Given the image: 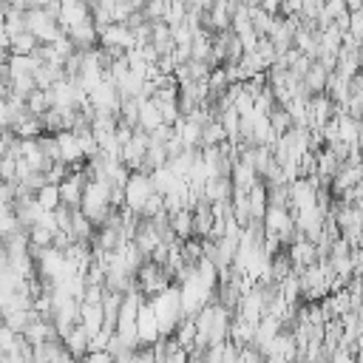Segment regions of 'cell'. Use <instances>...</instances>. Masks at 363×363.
<instances>
[{"label": "cell", "mask_w": 363, "mask_h": 363, "mask_svg": "<svg viewBox=\"0 0 363 363\" xmlns=\"http://www.w3.org/2000/svg\"><path fill=\"white\" fill-rule=\"evenodd\" d=\"M264 233L278 235L281 241H292V233H298L292 210L284 207V204H269L267 213H264Z\"/></svg>", "instance_id": "cell-1"}, {"label": "cell", "mask_w": 363, "mask_h": 363, "mask_svg": "<svg viewBox=\"0 0 363 363\" xmlns=\"http://www.w3.org/2000/svg\"><path fill=\"white\" fill-rule=\"evenodd\" d=\"M204 199L207 201H227L233 199V179L218 173V176H210L204 182Z\"/></svg>", "instance_id": "cell-5"}, {"label": "cell", "mask_w": 363, "mask_h": 363, "mask_svg": "<svg viewBox=\"0 0 363 363\" xmlns=\"http://www.w3.org/2000/svg\"><path fill=\"white\" fill-rule=\"evenodd\" d=\"M37 48H40V40L26 28V31H20V34H14V37H11L9 54H34Z\"/></svg>", "instance_id": "cell-10"}, {"label": "cell", "mask_w": 363, "mask_h": 363, "mask_svg": "<svg viewBox=\"0 0 363 363\" xmlns=\"http://www.w3.org/2000/svg\"><path fill=\"white\" fill-rule=\"evenodd\" d=\"M346 9L354 11V9H363V0H346Z\"/></svg>", "instance_id": "cell-15"}, {"label": "cell", "mask_w": 363, "mask_h": 363, "mask_svg": "<svg viewBox=\"0 0 363 363\" xmlns=\"http://www.w3.org/2000/svg\"><path fill=\"white\" fill-rule=\"evenodd\" d=\"M147 145H150V136H147V130L136 128V130H133V136H130V139L122 145V162H125L130 170H139V167H142V162H145Z\"/></svg>", "instance_id": "cell-3"}, {"label": "cell", "mask_w": 363, "mask_h": 363, "mask_svg": "<svg viewBox=\"0 0 363 363\" xmlns=\"http://www.w3.org/2000/svg\"><path fill=\"white\" fill-rule=\"evenodd\" d=\"M6 60H9V51H6V48H0V65H6Z\"/></svg>", "instance_id": "cell-16"}, {"label": "cell", "mask_w": 363, "mask_h": 363, "mask_svg": "<svg viewBox=\"0 0 363 363\" xmlns=\"http://www.w3.org/2000/svg\"><path fill=\"white\" fill-rule=\"evenodd\" d=\"M65 349L71 352V357H85L88 354V343H91V335L82 329V323H77L65 337H62Z\"/></svg>", "instance_id": "cell-7"}, {"label": "cell", "mask_w": 363, "mask_h": 363, "mask_svg": "<svg viewBox=\"0 0 363 363\" xmlns=\"http://www.w3.org/2000/svg\"><path fill=\"white\" fill-rule=\"evenodd\" d=\"M329 74H332V71L315 60V62L309 65V71L303 74V85H306V91H309V94H320V91H326Z\"/></svg>", "instance_id": "cell-8"}, {"label": "cell", "mask_w": 363, "mask_h": 363, "mask_svg": "<svg viewBox=\"0 0 363 363\" xmlns=\"http://www.w3.org/2000/svg\"><path fill=\"white\" fill-rule=\"evenodd\" d=\"M150 182H153V190L156 193H170L173 187H179V182H182V176L170 167V164H162V167H156V170H150Z\"/></svg>", "instance_id": "cell-6"}, {"label": "cell", "mask_w": 363, "mask_h": 363, "mask_svg": "<svg viewBox=\"0 0 363 363\" xmlns=\"http://www.w3.org/2000/svg\"><path fill=\"white\" fill-rule=\"evenodd\" d=\"M9 264V247H6V241L0 238V269Z\"/></svg>", "instance_id": "cell-14"}, {"label": "cell", "mask_w": 363, "mask_h": 363, "mask_svg": "<svg viewBox=\"0 0 363 363\" xmlns=\"http://www.w3.org/2000/svg\"><path fill=\"white\" fill-rule=\"evenodd\" d=\"M153 193V182H150V173L145 170H130L128 182H125V207H130L133 213H142L147 196Z\"/></svg>", "instance_id": "cell-2"}, {"label": "cell", "mask_w": 363, "mask_h": 363, "mask_svg": "<svg viewBox=\"0 0 363 363\" xmlns=\"http://www.w3.org/2000/svg\"><path fill=\"white\" fill-rule=\"evenodd\" d=\"M349 34H354L357 40H363V9H354L349 14Z\"/></svg>", "instance_id": "cell-12"}, {"label": "cell", "mask_w": 363, "mask_h": 363, "mask_svg": "<svg viewBox=\"0 0 363 363\" xmlns=\"http://www.w3.org/2000/svg\"><path fill=\"white\" fill-rule=\"evenodd\" d=\"M258 6H261V9H267V11H272V14H275V11H281V0H258Z\"/></svg>", "instance_id": "cell-13"}, {"label": "cell", "mask_w": 363, "mask_h": 363, "mask_svg": "<svg viewBox=\"0 0 363 363\" xmlns=\"http://www.w3.org/2000/svg\"><path fill=\"white\" fill-rule=\"evenodd\" d=\"M34 196H37V201H40L45 210H57V207L62 204V199H60V184H57V182H45Z\"/></svg>", "instance_id": "cell-11"}, {"label": "cell", "mask_w": 363, "mask_h": 363, "mask_svg": "<svg viewBox=\"0 0 363 363\" xmlns=\"http://www.w3.org/2000/svg\"><path fill=\"white\" fill-rule=\"evenodd\" d=\"M162 122H164V116H162L159 102H156L153 96H139V128L150 133V130H156Z\"/></svg>", "instance_id": "cell-4"}, {"label": "cell", "mask_w": 363, "mask_h": 363, "mask_svg": "<svg viewBox=\"0 0 363 363\" xmlns=\"http://www.w3.org/2000/svg\"><path fill=\"white\" fill-rule=\"evenodd\" d=\"M170 230L176 238H190L193 235V207H182L176 213H170Z\"/></svg>", "instance_id": "cell-9"}]
</instances>
